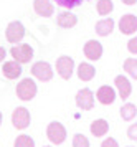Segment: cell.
Listing matches in <instances>:
<instances>
[{"label": "cell", "mask_w": 137, "mask_h": 147, "mask_svg": "<svg viewBox=\"0 0 137 147\" xmlns=\"http://www.w3.org/2000/svg\"><path fill=\"white\" fill-rule=\"evenodd\" d=\"M32 74L38 81L46 83V81H51V78H53V68L48 61H43V60L36 61V63H33V66H32Z\"/></svg>", "instance_id": "obj_6"}, {"label": "cell", "mask_w": 137, "mask_h": 147, "mask_svg": "<svg viewBox=\"0 0 137 147\" xmlns=\"http://www.w3.org/2000/svg\"><path fill=\"white\" fill-rule=\"evenodd\" d=\"M76 73H78V78L81 81H91L96 76V68L91 63H81L76 69Z\"/></svg>", "instance_id": "obj_17"}, {"label": "cell", "mask_w": 137, "mask_h": 147, "mask_svg": "<svg viewBox=\"0 0 137 147\" xmlns=\"http://www.w3.org/2000/svg\"><path fill=\"white\" fill-rule=\"evenodd\" d=\"M83 51H84V56L89 61H98L103 56V45L98 40H88L84 43Z\"/></svg>", "instance_id": "obj_9"}, {"label": "cell", "mask_w": 137, "mask_h": 147, "mask_svg": "<svg viewBox=\"0 0 137 147\" xmlns=\"http://www.w3.org/2000/svg\"><path fill=\"white\" fill-rule=\"evenodd\" d=\"M76 106L83 111H89L94 107V94L89 88H83L76 93Z\"/></svg>", "instance_id": "obj_8"}, {"label": "cell", "mask_w": 137, "mask_h": 147, "mask_svg": "<svg viewBox=\"0 0 137 147\" xmlns=\"http://www.w3.org/2000/svg\"><path fill=\"white\" fill-rule=\"evenodd\" d=\"M56 2V5H59V7H63V8H74V7H78L79 3H83L84 0H55Z\"/></svg>", "instance_id": "obj_24"}, {"label": "cell", "mask_w": 137, "mask_h": 147, "mask_svg": "<svg viewBox=\"0 0 137 147\" xmlns=\"http://www.w3.org/2000/svg\"><path fill=\"white\" fill-rule=\"evenodd\" d=\"M101 147H119V144L114 137H107V139H104L101 142Z\"/></svg>", "instance_id": "obj_27"}, {"label": "cell", "mask_w": 137, "mask_h": 147, "mask_svg": "<svg viewBox=\"0 0 137 147\" xmlns=\"http://www.w3.org/2000/svg\"><path fill=\"white\" fill-rule=\"evenodd\" d=\"M5 56H7V50L3 47H0V63H3Z\"/></svg>", "instance_id": "obj_28"}, {"label": "cell", "mask_w": 137, "mask_h": 147, "mask_svg": "<svg viewBox=\"0 0 137 147\" xmlns=\"http://www.w3.org/2000/svg\"><path fill=\"white\" fill-rule=\"evenodd\" d=\"M45 147H51V146H45Z\"/></svg>", "instance_id": "obj_31"}, {"label": "cell", "mask_w": 137, "mask_h": 147, "mask_svg": "<svg viewBox=\"0 0 137 147\" xmlns=\"http://www.w3.org/2000/svg\"><path fill=\"white\" fill-rule=\"evenodd\" d=\"M127 137L131 140H137V122L129 126V129H127Z\"/></svg>", "instance_id": "obj_26"}, {"label": "cell", "mask_w": 137, "mask_h": 147, "mask_svg": "<svg viewBox=\"0 0 137 147\" xmlns=\"http://www.w3.org/2000/svg\"><path fill=\"white\" fill-rule=\"evenodd\" d=\"M30 122H32V116H30V111L26 107H17V109H13L12 124L15 129L23 131V129H26V127L30 126Z\"/></svg>", "instance_id": "obj_5"}, {"label": "cell", "mask_w": 137, "mask_h": 147, "mask_svg": "<svg viewBox=\"0 0 137 147\" xmlns=\"http://www.w3.org/2000/svg\"><path fill=\"white\" fill-rule=\"evenodd\" d=\"M17 96H18V99L22 101H32L36 93H38V88H36V83L32 80V78H23V80L20 81L18 84H17Z\"/></svg>", "instance_id": "obj_1"}, {"label": "cell", "mask_w": 137, "mask_h": 147, "mask_svg": "<svg viewBox=\"0 0 137 147\" xmlns=\"http://www.w3.org/2000/svg\"><path fill=\"white\" fill-rule=\"evenodd\" d=\"M116 27V23L112 18H103V20H99L96 23V27H94V32L99 35V36H109L112 33V30Z\"/></svg>", "instance_id": "obj_16"}, {"label": "cell", "mask_w": 137, "mask_h": 147, "mask_svg": "<svg viewBox=\"0 0 137 147\" xmlns=\"http://www.w3.org/2000/svg\"><path fill=\"white\" fill-rule=\"evenodd\" d=\"M13 147H35V140L28 134H20L13 142Z\"/></svg>", "instance_id": "obj_21"}, {"label": "cell", "mask_w": 137, "mask_h": 147, "mask_svg": "<svg viewBox=\"0 0 137 147\" xmlns=\"http://www.w3.org/2000/svg\"><path fill=\"white\" fill-rule=\"evenodd\" d=\"M89 129H91V134L94 137H103L109 131V122L106 119H96L91 122V127Z\"/></svg>", "instance_id": "obj_18"}, {"label": "cell", "mask_w": 137, "mask_h": 147, "mask_svg": "<svg viewBox=\"0 0 137 147\" xmlns=\"http://www.w3.org/2000/svg\"><path fill=\"white\" fill-rule=\"evenodd\" d=\"M137 116V106L132 102H126L124 106L121 107V117L124 121H132Z\"/></svg>", "instance_id": "obj_19"}, {"label": "cell", "mask_w": 137, "mask_h": 147, "mask_svg": "<svg viewBox=\"0 0 137 147\" xmlns=\"http://www.w3.org/2000/svg\"><path fill=\"white\" fill-rule=\"evenodd\" d=\"M114 84H116V89H117V94L121 99H127L132 93V84L131 81L127 80L122 74H117L116 80H114Z\"/></svg>", "instance_id": "obj_13"}, {"label": "cell", "mask_w": 137, "mask_h": 147, "mask_svg": "<svg viewBox=\"0 0 137 147\" xmlns=\"http://www.w3.org/2000/svg\"><path fill=\"white\" fill-rule=\"evenodd\" d=\"M56 23H58L59 28H73V27H76V23H78V17L73 15L70 10H66V12H61L58 15Z\"/></svg>", "instance_id": "obj_15"}, {"label": "cell", "mask_w": 137, "mask_h": 147, "mask_svg": "<svg viewBox=\"0 0 137 147\" xmlns=\"http://www.w3.org/2000/svg\"><path fill=\"white\" fill-rule=\"evenodd\" d=\"M10 56H12L15 61H18L22 65L25 63H30L33 58V48L26 43H22V45H13L10 48Z\"/></svg>", "instance_id": "obj_3"}, {"label": "cell", "mask_w": 137, "mask_h": 147, "mask_svg": "<svg viewBox=\"0 0 137 147\" xmlns=\"http://www.w3.org/2000/svg\"><path fill=\"white\" fill-rule=\"evenodd\" d=\"M124 71L134 80H137V58H127L124 61Z\"/></svg>", "instance_id": "obj_22"}, {"label": "cell", "mask_w": 137, "mask_h": 147, "mask_svg": "<svg viewBox=\"0 0 137 147\" xmlns=\"http://www.w3.org/2000/svg\"><path fill=\"white\" fill-rule=\"evenodd\" d=\"M119 30L122 35H134L137 32V17L134 13H126L119 20Z\"/></svg>", "instance_id": "obj_10"}, {"label": "cell", "mask_w": 137, "mask_h": 147, "mask_svg": "<svg viewBox=\"0 0 137 147\" xmlns=\"http://www.w3.org/2000/svg\"><path fill=\"white\" fill-rule=\"evenodd\" d=\"M127 50H129V53L137 55V36H134L127 41Z\"/></svg>", "instance_id": "obj_25"}, {"label": "cell", "mask_w": 137, "mask_h": 147, "mask_svg": "<svg viewBox=\"0 0 137 147\" xmlns=\"http://www.w3.org/2000/svg\"><path fill=\"white\" fill-rule=\"evenodd\" d=\"M122 3H126V5H136L137 0H122Z\"/></svg>", "instance_id": "obj_29"}, {"label": "cell", "mask_w": 137, "mask_h": 147, "mask_svg": "<svg viewBox=\"0 0 137 147\" xmlns=\"http://www.w3.org/2000/svg\"><path fill=\"white\" fill-rule=\"evenodd\" d=\"M116 98H117L116 89H114V88H111V86H107V84L101 86L98 89V93H96V99H98L101 104H104V106L112 104V102L116 101Z\"/></svg>", "instance_id": "obj_12"}, {"label": "cell", "mask_w": 137, "mask_h": 147, "mask_svg": "<svg viewBox=\"0 0 137 147\" xmlns=\"http://www.w3.org/2000/svg\"><path fill=\"white\" fill-rule=\"evenodd\" d=\"M33 10L38 17L50 18L55 13V7L50 0H33Z\"/></svg>", "instance_id": "obj_11"}, {"label": "cell", "mask_w": 137, "mask_h": 147, "mask_svg": "<svg viewBox=\"0 0 137 147\" xmlns=\"http://www.w3.org/2000/svg\"><path fill=\"white\" fill-rule=\"evenodd\" d=\"M73 147H89V139L83 134H74L73 136Z\"/></svg>", "instance_id": "obj_23"}, {"label": "cell", "mask_w": 137, "mask_h": 147, "mask_svg": "<svg viewBox=\"0 0 137 147\" xmlns=\"http://www.w3.org/2000/svg\"><path fill=\"white\" fill-rule=\"evenodd\" d=\"M25 27H23V23L18 20L15 22H10L8 25H7V30H5V38L8 43H20V41L23 40V36H25Z\"/></svg>", "instance_id": "obj_4"}, {"label": "cell", "mask_w": 137, "mask_h": 147, "mask_svg": "<svg viewBox=\"0 0 137 147\" xmlns=\"http://www.w3.org/2000/svg\"><path fill=\"white\" fill-rule=\"evenodd\" d=\"M96 10L101 17H106L114 10V3H112V0H99L96 3Z\"/></svg>", "instance_id": "obj_20"}, {"label": "cell", "mask_w": 137, "mask_h": 147, "mask_svg": "<svg viewBox=\"0 0 137 147\" xmlns=\"http://www.w3.org/2000/svg\"><path fill=\"white\" fill-rule=\"evenodd\" d=\"M22 63H18V61H5L3 63V66H2V73H3V76H5L7 80H17V78H20L22 76Z\"/></svg>", "instance_id": "obj_14"}, {"label": "cell", "mask_w": 137, "mask_h": 147, "mask_svg": "<svg viewBox=\"0 0 137 147\" xmlns=\"http://www.w3.org/2000/svg\"><path fill=\"white\" fill-rule=\"evenodd\" d=\"M2 121H3V116H2V111H0V126H2Z\"/></svg>", "instance_id": "obj_30"}, {"label": "cell", "mask_w": 137, "mask_h": 147, "mask_svg": "<svg viewBox=\"0 0 137 147\" xmlns=\"http://www.w3.org/2000/svg\"><path fill=\"white\" fill-rule=\"evenodd\" d=\"M74 71V60L68 55H61L56 60V73L63 78V80H70Z\"/></svg>", "instance_id": "obj_7"}, {"label": "cell", "mask_w": 137, "mask_h": 147, "mask_svg": "<svg viewBox=\"0 0 137 147\" xmlns=\"http://www.w3.org/2000/svg\"><path fill=\"white\" fill-rule=\"evenodd\" d=\"M46 137H48L50 142L55 144V146L63 144V142L66 140V129H65V126H63L61 122H58V121L50 122L48 127H46Z\"/></svg>", "instance_id": "obj_2"}]
</instances>
